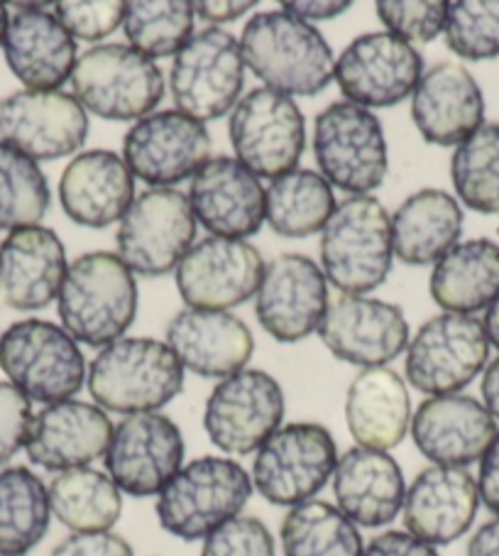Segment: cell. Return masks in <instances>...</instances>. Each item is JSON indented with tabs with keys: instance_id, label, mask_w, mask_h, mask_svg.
Wrapping results in <instances>:
<instances>
[{
	"instance_id": "obj_1",
	"label": "cell",
	"mask_w": 499,
	"mask_h": 556,
	"mask_svg": "<svg viewBox=\"0 0 499 556\" xmlns=\"http://www.w3.org/2000/svg\"><path fill=\"white\" fill-rule=\"evenodd\" d=\"M238 42L245 66L267 89L284 96H319L333 81L331 45L314 25L290 13H255Z\"/></svg>"
},
{
	"instance_id": "obj_2",
	"label": "cell",
	"mask_w": 499,
	"mask_h": 556,
	"mask_svg": "<svg viewBox=\"0 0 499 556\" xmlns=\"http://www.w3.org/2000/svg\"><path fill=\"white\" fill-rule=\"evenodd\" d=\"M56 312L74 341L93 349L111 346L138 316L136 275L118 253H84L66 270Z\"/></svg>"
},
{
	"instance_id": "obj_3",
	"label": "cell",
	"mask_w": 499,
	"mask_h": 556,
	"mask_svg": "<svg viewBox=\"0 0 499 556\" xmlns=\"http://www.w3.org/2000/svg\"><path fill=\"white\" fill-rule=\"evenodd\" d=\"M86 386L105 412L145 415L167 407L184 390V368L167 343L123 337L93 358Z\"/></svg>"
},
{
	"instance_id": "obj_4",
	"label": "cell",
	"mask_w": 499,
	"mask_h": 556,
	"mask_svg": "<svg viewBox=\"0 0 499 556\" xmlns=\"http://www.w3.org/2000/svg\"><path fill=\"white\" fill-rule=\"evenodd\" d=\"M253 478L228 456H199L157 495L159 527L181 542H199L233 520L253 497Z\"/></svg>"
},
{
	"instance_id": "obj_5",
	"label": "cell",
	"mask_w": 499,
	"mask_h": 556,
	"mask_svg": "<svg viewBox=\"0 0 499 556\" xmlns=\"http://www.w3.org/2000/svg\"><path fill=\"white\" fill-rule=\"evenodd\" d=\"M395 261L392 218L380 199L348 197L321 231V270L341 294H368Z\"/></svg>"
},
{
	"instance_id": "obj_6",
	"label": "cell",
	"mask_w": 499,
	"mask_h": 556,
	"mask_svg": "<svg viewBox=\"0 0 499 556\" xmlns=\"http://www.w3.org/2000/svg\"><path fill=\"white\" fill-rule=\"evenodd\" d=\"M74 99L103 121H142L165 99V76L155 60L130 45H95L72 72Z\"/></svg>"
},
{
	"instance_id": "obj_7",
	"label": "cell",
	"mask_w": 499,
	"mask_h": 556,
	"mask_svg": "<svg viewBox=\"0 0 499 556\" xmlns=\"http://www.w3.org/2000/svg\"><path fill=\"white\" fill-rule=\"evenodd\" d=\"M314 157L331 187L353 197H370L389 172L387 138L372 111L335 101L314 121Z\"/></svg>"
},
{
	"instance_id": "obj_8",
	"label": "cell",
	"mask_w": 499,
	"mask_h": 556,
	"mask_svg": "<svg viewBox=\"0 0 499 556\" xmlns=\"http://www.w3.org/2000/svg\"><path fill=\"white\" fill-rule=\"evenodd\" d=\"M0 370L27 400L54 405L74 400L86 382V361L64 326L44 319L15 321L0 337Z\"/></svg>"
},
{
	"instance_id": "obj_9",
	"label": "cell",
	"mask_w": 499,
	"mask_h": 556,
	"mask_svg": "<svg viewBox=\"0 0 499 556\" xmlns=\"http://www.w3.org/2000/svg\"><path fill=\"white\" fill-rule=\"evenodd\" d=\"M338 446L319 421H292L257 448L253 488L267 503L296 507L314 501L333 478Z\"/></svg>"
},
{
	"instance_id": "obj_10",
	"label": "cell",
	"mask_w": 499,
	"mask_h": 556,
	"mask_svg": "<svg viewBox=\"0 0 499 556\" xmlns=\"http://www.w3.org/2000/svg\"><path fill=\"white\" fill-rule=\"evenodd\" d=\"M245 86L240 42L220 27L196 33L177 52L169 72V91L177 111L199 123L233 111Z\"/></svg>"
},
{
	"instance_id": "obj_11",
	"label": "cell",
	"mask_w": 499,
	"mask_h": 556,
	"mask_svg": "<svg viewBox=\"0 0 499 556\" xmlns=\"http://www.w3.org/2000/svg\"><path fill=\"white\" fill-rule=\"evenodd\" d=\"M228 138L235 160L260 179L296 169L306 148V121L292 96L253 89L230 113Z\"/></svg>"
},
{
	"instance_id": "obj_12",
	"label": "cell",
	"mask_w": 499,
	"mask_h": 556,
	"mask_svg": "<svg viewBox=\"0 0 499 556\" xmlns=\"http://www.w3.org/2000/svg\"><path fill=\"white\" fill-rule=\"evenodd\" d=\"M196 241V216L179 189H148L120 218L115 245L132 275L162 277L177 270Z\"/></svg>"
},
{
	"instance_id": "obj_13",
	"label": "cell",
	"mask_w": 499,
	"mask_h": 556,
	"mask_svg": "<svg viewBox=\"0 0 499 556\" xmlns=\"http://www.w3.org/2000/svg\"><path fill=\"white\" fill-rule=\"evenodd\" d=\"M489 358L485 326L468 314H438L428 319L407 346V380L431 397L458 395Z\"/></svg>"
},
{
	"instance_id": "obj_14",
	"label": "cell",
	"mask_w": 499,
	"mask_h": 556,
	"mask_svg": "<svg viewBox=\"0 0 499 556\" xmlns=\"http://www.w3.org/2000/svg\"><path fill=\"white\" fill-rule=\"evenodd\" d=\"M284 390L270 372L245 368L220 380L204 407V429L218 452L228 456L257 454L282 427Z\"/></svg>"
},
{
	"instance_id": "obj_15",
	"label": "cell",
	"mask_w": 499,
	"mask_h": 556,
	"mask_svg": "<svg viewBox=\"0 0 499 556\" xmlns=\"http://www.w3.org/2000/svg\"><path fill=\"white\" fill-rule=\"evenodd\" d=\"M103 462L120 493L159 495L184 466V437L177 421L162 412L130 415L115 425Z\"/></svg>"
},
{
	"instance_id": "obj_16",
	"label": "cell",
	"mask_w": 499,
	"mask_h": 556,
	"mask_svg": "<svg viewBox=\"0 0 499 556\" xmlns=\"http://www.w3.org/2000/svg\"><path fill=\"white\" fill-rule=\"evenodd\" d=\"M210 148L214 140L204 123L169 109L150 113L125 132L123 160L132 177L165 189L194 177L210 160Z\"/></svg>"
},
{
	"instance_id": "obj_17",
	"label": "cell",
	"mask_w": 499,
	"mask_h": 556,
	"mask_svg": "<svg viewBox=\"0 0 499 556\" xmlns=\"http://www.w3.org/2000/svg\"><path fill=\"white\" fill-rule=\"evenodd\" d=\"M424 74V60L409 45L389 33L355 37L335 62L333 79L345 101L362 109H392L414 93Z\"/></svg>"
},
{
	"instance_id": "obj_18",
	"label": "cell",
	"mask_w": 499,
	"mask_h": 556,
	"mask_svg": "<svg viewBox=\"0 0 499 556\" xmlns=\"http://www.w3.org/2000/svg\"><path fill=\"white\" fill-rule=\"evenodd\" d=\"M316 333L335 358L360 368L387 366L409 346V324L401 306L358 294L331 300Z\"/></svg>"
},
{
	"instance_id": "obj_19",
	"label": "cell",
	"mask_w": 499,
	"mask_h": 556,
	"mask_svg": "<svg viewBox=\"0 0 499 556\" xmlns=\"http://www.w3.org/2000/svg\"><path fill=\"white\" fill-rule=\"evenodd\" d=\"M175 273L189 309L228 312L260 290L265 261L253 243L208 236L191 245Z\"/></svg>"
},
{
	"instance_id": "obj_20",
	"label": "cell",
	"mask_w": 499,
	"mask_h": 556,
	"mask_svg": "<svg viewBox=\"0 0 499 556\" xmlns=\"http://www.w3.org/2000/svg\"><path fill=\"white\" fill-rule=\"evenodd\" d=\"M89 138V116L74 93L15 91L0 101V140L35 162L74 155Z\"/></svg>"
},
{
	"instance_id": "obj_21",
	"label": "cell",
	"mask_w": 499,
	"mask_h": 556,
	"mask_svg": "<svg viewBox=\"0 0 499 556\" xmlns=\"http://www.w3.org/2000/svg\"><path fill=\"white\" fill-rule=\"evenodd\" d=\"M329 302V280L321 267L309 255L284 253L265 265L255 314L274 341L296 343L319 331Z\"/></svg>"
},
{
	"instance_id": "obj_22",
	"label": "cell",
	"mask_w": 499,
	"mask_h": 556,
	"mask_svg": "<svg viewBox=\"0 0 499 556\" xmlns=\"http://www.w3.org/2000/svg\"><path fill=\"white\" fill-rule=\"evenodd\" d=\"M3 37L8 70L27 91H60L76 66V40L54 13V5H15Z\"/></svg>"
},
{
	"instance_id": "obj_23",
	"label": "cell",
	"mask_w": 499,
	"mask_h": 556,
	"mask_svg": "<svg viewBox=\"0 0 499 556\" xmlns=\"http://www.w3.org/2000/svg\"><path fill=\"white\" fill-rule=\"evenodd\" d=\"M113 429L111 417L99 405L81 400L54 402L33 417L25 452L30 464L52 473L86 468L108 452Z\"/></svg>"
},
{
	"instance_id": "obj_24",
	"label": "cell",
	"mask_w": 499,
	"mask_h": 556,
	"mask_svg": "<svg viewBox=\"0 0 499 556\" xmlns=\"http://www.w3.org/2000/svg\"><path fill=\"white\" fill-rule=\"evenodd\" d=\"M477 510V481L468 468L428 466L407 488L401 517L419 542L448 546L473 527Z\"/></svg>"
},
{
	"instance_id": "obj_25",
	"label": "cell",
	"mask_w": 499,
	"mask_h": 556,
	"mask_svg": "<svg viewBox=\"0 0 499 556\" xmlns=\"http://www.w3.org/2000/svg\"><path fill=\"white\" fill-rule=\"evenodd\" d=\"M189 204L208 233L220 238L255 236L265 224V187L235 157H210L191 179Z\"/></svg>"
},
{
	"instance_id": "obj_26",
	"label": "cell",
	"mask_w": 499,
	"mask_h": 556,
	"mask_svg": "<svg viewBox=\"0 0 499 556\" xmlns=\"http://www.w3.org/2000/svg\"><path fill=\"white\" fill-rule=\"evenodd\" d=\"M411 439L434 466L468 468L483 458L497 437V421L470 395L428 397L411 417Z\"/></svg>"
},
{
	"instance_id": "obj_27",
	"label": "cell",
	"mask_w": 499,
	"mask_h": 556,
	"mask_svg": "<svg viewBox=\"0 0 499 556\" xmlns=\"http://www.w3.org/2000/svg\"><path fill=\"white\" fill-rule=\"evenodd\" d=\"M411 118L431 146L458 148L485 123V96L465 66L440 62L421 74L411 93Z\"/></svg>"
},
{
	"instance_id": "obj_28",
	"label": "cell",
	"mask_w": 499,
	"mask_h": 556,
	"mask_svg": "<svg viewBox=\"0 0 499 556\" xmlns=\"http://www.w3.org/2000/svg\"><path fill=\"white\" fill-rule=\"evenodd\" d=\"M66 270V248L52 228H17L0 243V296L15 312L50 306L60 296Z\"/></svg>"
},
{
	"instance_id": "obj_29",
	"label": "cell",
	"mask_w": 499,
	"mask_h": 556,
	"mask_svg": "<svg viewBox=\"0 0 499 556\" xmlns=\"http://www.w3.org/2000/svg\"><path fill=\"white\" fill-rule=\"evenodd\" d=\"M165 343L181 368L220 380L245 370L255 353L250 326L235 314L214 309H181L167 326Z\"/></svg>"
},
{
	"instance_id": "obj_30",
	"label": "cell",
	"mask_w": 499,
	"mask_h": 556,
	"mask_svg": "<svg viewBox=\"0 0 499 556\" xmlns=\"http://www.w3.org/2000/svg\"><path fill=\"white\" fill-rule=\"evenodd\" d=\"M335 507L355 525L378 530L397 520L405 505L407 483L389 452L353 446L338 456L333 471Z\"/></svg>"
},
{
	"instance_id": "obj_31",
	"label": "cell",
	"mask_w": 499,
	"mask_h": 556,
	"mask_svg": "<svg viewBox=\"0 0 499 556\" xmlns=\"http://www.w3.org/2000/svg\"><path fill=\"white\" fill-rule=\"evenodd\" d=\"M136 201V177L111 150L79 152L60 179V204L84 228H105L120 220Z\"/></svg>"
},
{
	"instance_id": "obj_32",
	"label": "cell",
	"mask_w": 499,
	"mask_h": 556,
	"mask_svg": "<svg viewBox=\"0 0 499 556\" xmlns=\"http://www.w3.org/2000/svg\"><path fill=\"white\" fill-rule=\"evenodd\" d=\"M411 417L407 382L387 366L362 368L345 392V425L358 446L392 452L409 434Z\"/></svg>"
},
{
	"instance_id": "obj_33",
	"label": "cell",
	"mask_w": 499,
	"mask_h": 556,
	"mask_svg": "<svg viewBox=\"0 0 499 556\" xmlns=\"http://www.w3.org/2000/svg\"><path fill=\"white\" fill-rule=\"evenodd\" d=\"M463 233V208L444 189H419L392 216V245L405 265H434Z\"/></svg>"
},
{
	"instance_id": "obj_34",
	"label": "cell",
	"mask_w": 499,
	"mask_h": 556,
	"mask_svg": "<svg viewBox=\"0 0 499 556\" xmlns=\"http://www.w3.org/2000/svg\"><path fill=\"white\" fill-rule=\"evenodd\" d=\"M431 300L448 314L487 309L499 296V245L489 238L458 243L431 273Z\"/></svg>"
},
{
	"instance_id": "obj_35",
	"label": "cell",
	"mask_w": 499,
	"mask_h": 556,
	"mask_svg": "<svg viewBox=\"0 0 499 556\" xmlns=\"http://www.w3.org/2000/svg\"><path fill=\"white\" fill-rule=\"evenodd\" d=\"M335 206L333 187L314 169H292L265 189V220L282 238L321 233Z\"/></svg>"
},
{
	"instance_id": "obj_36",
	"label": "cell",
	"mask_w": 499,
	"mask_h": 556,
	"mask_svg": "<svg viewBox=\"0 0 499 556\" xmlns=\"http://www.w3.org/2000/svg\"><path fill=\"white\" fill-rule=\"evenodd\" d=\"M50 491L27 466L0 471V556H25L50 530Z\"/></svg>"
},
{
	"instance_id": "obj_37",
	"label": "cell",
	"mask_w": 499,
	"mask_h": 556,
	"mask_svg": "<svg viewBox=\"0 0 499 556\" xmlns=\"http://www.w3.org/2000/svg\"><path fill=\"white\" fill-rule=\"evenodd\" d=\"M50 491L52 515L72 534L108 532L120 520L123 493L108 473L95 468H72L52 478Z\"/></svg>"
},
{
	"instance_id": "obj_38",
	"label": "cell",
	"mask_w": 499,
	"mask_h": 556,
	"mask_svg": "<svg viewBox=\"0 0 499 556\" xmlns=\"http://www.w3.org/2000/svg\"><path fill=\"white\" fill-rule=\"evenodd\" d=\"M280 542L284 556H364L358 525L325 501L290 507Z\"/></svg>"
},
{
	"instance_id": "obj_39",
	"label": "cell",
	"mask_w": 499,
	"mask_h": 556,
	"mask_svg": "<svg viewBox=\"0 0 499 556\" xmlns=\"http://www.w3.org/2000/svg\"><path fill=\"white\" fill-rule=\"evenodd\" d=\"M458 204L477 214H499V123H483L450 157Z\"/></svg>"
},
{
	"instance_id": "obj_40",
	"label": "cell",
	"mask_w": 499,
	"mask_h": 556,
	"mask_svg": "<svg viewBox=\"0 0 499 556\" xmlns=\"http://www.w3.org/2000/svg\"><path fill=\"white\" fill-rule=\"evenodd\" d=\"M196 13L189 0H136L125 11L123 30L132 50L150 60L171 56L194 37Z\"/></svg>"
},
{
	"instance_id": "obj_41",
	"label": "cell",
	"mask_w": 499,
	"mask_h": 556,
	"mask_svg": "<svg viewBox=\"0 0 499 556\" xmlns=\"http://www.w3.org/2000/svg\"><path fill=\"white\" fill-rule=\"evenodd\" d=\"M50 201V181L40 165L0 140V231L40 226Z\"/></svg>"
},
{
	"instance_id": "obj_42",
	"label": "cell",
	"mask_w": 499,
	"mask_h": 556,
	"mask_svg": "<svg viewBox=\"0 0 499 556\" xmlns=\"http://www.w3.org/2000/svg\"><path fill=\"white\" fill-rule=\"evenodd\" d=\"M446 45L460 60L499 56V0H456L446 13Z\"/></svg>"
},
{
	"instance_id": "obj_43",
	"label": "cell",
	"mask_w": 499,
	"mask_h": 556,
	"mask_svg": "<svg viewBox=\"0 0 499 556\" xmlns=\"http://www.w3.org/2000/svg\"><path fill=\"white\" fill-rule=\"evenodd\" d=\"M389 35L405 42H434L444 33L448 3L444 0H380L374 5Z\"/></svg>"
},
{
	"instance_id": "obj_44",
	"label": "cell",
	"mask_w": 499,
	"mask_h": 556,
	"mask_svg": "<svg viewBox=\"0 0 499 556\" xmlns=\"http://www.w3.org/2000/svg\"><path fill=\"white\" fill-rule=\"evenodd\" d=\"M201 556H274V536L260 517L238 515L206 536Z\"/></svg>"
},
{
	"instance_id": "obj_45",
	"label": "cell",
	"mask_w": 499,
	"mask_h": 556,
	"mask_svg": "<svg viewBox=\"0 0 499 556\" xmlns=\"http://www.w3.org/2000/svg\"><path fill=\"white\" fill-rule=\"evenodd\" d=\"M125 11H128V3H120V0H93V3L74 0V3L54 5L56 17L69 35L84 42H101L113 35L125 23Z\"/></svg>"
},
{
	"instance_id": "obj_46",
	"label": "cell",
	"mask_w": 499,
	"mask_h": 556,
	"mask_svg": "<svg viewBox=\"0 0 499 556\" xmlns=\"http://www.w3.org/2000/svg\"><path fill=\"white\" fill-rule=\"evenodd\" d=\"M33 402L13 382L0 380V466L23 452L33 427Z\"/></svg>"
},
{
	"instance_id": "obj_47",
	"label": "cell",
	"mask_w": 499,
	"mask_h": 556,
	"mask_svg": "<svg viewBox=\"0 0 499 556\" xmlns=\"http://www.w3.org/2000/svg\"><path fill=\"white\" fill-rule=\"evenodd\" d=\"M50 556H136L132 544L115 532L69 534L54 546Z\"/></svg>"
},
{
	"instance_id": "obj_48",
	"label": "cell",
	"mask_w": 499,
	"mask_h": 556,
	"mask_svg": "<svg viewBox=\"0 0 499 556\" xmlns=\"http://www.w3.org/2000/svg\"><path fill=\"white\" fill-rule=\"evenodd\" d=\"M364 556H440L436 546L419 542L417 536L399 530H387L372 536L370 544L364 546Z\"/></svg>"
},
{
	"instance_id": "obj_49",
	"label": "cell",
	"mask_w": 499,
	"mask_h": 556,
	"mask_svg": "<svg viewBox=\"0 0 499 556\" xmlns=\"http://www.w3.org/2000/svg\"><path fill=\"white\" fill-rule=\"evenodd\" d=\"M475 481L479 503H483L489 513H495L499 517V431L492 439V444L487 446L483 458H479V471Z\"/></svg>"
},
{
	"instance_id": "obj_50",
	"label": "cell",
	"mask_w": 499,
	"mask_h": 556,
	"mask_svg": "<svg viewBox=\"0 0 499 556\" xmlns=\"http://www.w3.org/2000/svg\"><path fill=\"white\" fill-rule=\"evenodd\" d=\"M282 11L311 25L348 13L350 3L348 0H341V3H331V0H286V3H282Z\"/></svg>"
},
{
	"instance_id": "obj_51",
	"label": "cell",
	"mask_w": 499,
	"mask_h": 556,
	"mask_svg": "<svg viewBox=\"0 0 499 556\" xmlns=\"http://www.w3.org/2000/svg\"><path fill=\"white\" fill-rule=\"evenodd\" d=\"M194 13L201 17V21L214 23V25H223V23H233L238 17H243L245 13L253 11L257 5L255 0H243V3H230V0H223V3H216V0H196Z\"/></svg>"
},
{
	"instance_id": "obj_52",
	"label": "cell",
	"mask_w": 499,
	"mask_h": 556,
	"mask_svg": "<svg viewBox=\"0 0 499 556\" xmlns=\"http://www.w3.org/2000/svg\"><path fill=\"white\" fill-rule=\"evenodd\" d=\"M465 556H499V517L477 527L470 536Z\"/></svg>"
},
{
	"instance_id": "obj_53",
	"label": "cell",
	"mask_w": 499,
	"mask_h": 556,
	"mask_svg": "<svg viewBox=\"0 0 499 556\" xmlns=\"http://www.w3.org/2000/svg\"><path fill=\"white\" fill-rule=\"evenodd\" d=\"M479 392H483V405L487 407L489 415L495 417V421H499V358H495L485 368Z\"/></svg>"
},
{
	"instance_id": "obj_54",
	"label": "cell",
	"mask_w": 499,
	"mask_h": 556,
	"mask_svg": "<svg viewBox=\"0 0 499 556\" xmlns=\"http://www.w3.org/2000/svg\"><path fill=\"white\" fill-rule=\"evenodd\" d=\"M483 326H485V333H487L489 346H495V349L499 351V296H497V300H495L492 304L487 306Z\"/></svg>"
},
{
	"instance_id": "obj_55",
	"label": "cell",
	"mask_w": 499,
	"mask_h": 556,
	"mask_svg": "<svg viewBox=\"0 0 499 556\" xmlns=\"http://www.w3.org/2000/svg\"><path fill=\"white\" fill-rule=\"evenodd\" d=\"M8 21H11V15H8V8L0 5V45H3V37L8 30Z\"/></svg>"
}]
</instances>
